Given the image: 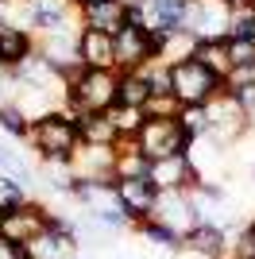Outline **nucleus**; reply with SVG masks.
Returning <instances> with one entry per match:
<instances>
[{
  "instance_id": "obj_11",
  "label": "nucleus",
  "mask_w": 255,
  "mask_h": 259,
  "mask_svg": "<svg viewBox=\"0 0 255 259\" xmlns=\"http://www.w3.org/2000/svg\"><path fill=\"white\" fill-rule=\"evenodd\" d=\"M74 174L81 182H116V151L112 147H97V143H81L70 159Z\"/></svg>"
},
{
  "instance_id": "obj_18",
  "label": "nucleus",
  "mask_w": 255,
  "mask_h": 259,
  "mask_svg": "<svg viewBox=\"0 0 255 259\" xmlns=\"http://www.w3.org/2000/svg\"><path fill=\"white\" fill-rule=\"evenodd\" d=\"M77 136H81V143H97V147H112L116 143V128H112L108 112H85V116H77Z\"/></svg>"
},
{
  "instance_id": "obj_29",
  "label": "nucleus",
  "mask_w": 255,
  "mask_h": 259,
  "mask_svg": "<svg viewBox=\"0 0 255 259\" xmlns=\"http://www.w3.org/2000/svg\"><path fill=\"white\" fill-rule=\"evenodd\" d=\"M228 62H232V70L255 66V43L251 39H228Z\"/></svg>"
},
{
  "instance_id": "obj_8",
  "label": "nucleus",
  "mask_w": 255,
  "mask_h": 259,
  "mask_svg": "<svg viewBox=\"0 0 255 259\" xmlns=\"http://www.w3.org/2000/svg\"><path fill=\"white\" fill-rule=\"evenodd\" d=\"M112 190H116V205H120V213L132 221V228H136L139 221H151L155 201H159V190H155L147 178H116Z\"/></svg>"
},
{
  "instance_id": "obj_31",
  "label": "nucleus",
  "mask_w": 255,
  "mask_h": 259,
  "mask_svg": "<svg viewBox=\"0 0 255 259\" xmlns=\"http://www.w3.org/2000/svg\"><path fill=\"white\" fill-rule=\"evenodd\" d=\"M12 251H16V248H12V244H8V240H4V236H0V259H12Z\"/></svg>"
},
{
  "instance_id": "obj_3",
  "label": "nucleus",
  "mask_w": 255,
  "mask_h": 259,
  "mask_svg": "<svg viewBox=\"0 0 255 259\" xmlns=\"http://www.w3.org/2000/svg\"><path fill=\"white\" fill-rule=\"evenodd\" d=\"M170 93L182 105H209V101L228 93V77L212 74L209 66L190 58V62H182V66H170Z\"/></svg>"
},
{
  "instance_id": "obj_26",
  "label": "nucleus",
  "mask_w": 255,
  "mask_h": 259,
  "mask_svg": "<svg viewBox=\"0 0 255 259\" xmlns=\"http://www.w3.org/2000/svg\"><path fill=\"white\" fill-rule=\"evenodd\" d=\"M0 128L8 132L12 140H23L27 143V136H31V120L23 116L16 105H8V101H0Z\"/></svg>"
},
{
  "instance_id": "obj_1",
  "label": "nucleus",
  "mask_w": 255,
  "mask_h": 259,
  "mask_svg": "<svg viewBox=\"0 0 255 259\" xmlns=\"http://www.w3.org/2000/svg\"><path fill=\"white\" fill-rule=\"evenodd\" d=\"M27 147H31L42 162H70L74 151L81 147L77 120L70 116V112H62V108H54V112H47V116H39L31 124Z\"/></svg>"
},
{
  "instance_id": "obj_15",
  "label": "nucleus",
  "mask_w": 255,
  "mask_h": 259,
  "mask_svg": "<svg viewBox=\"0 0 255 259\" xmlns=\"http://www.w3.org/2000/svg\"><path fill=\"white\" fill-rule=\"evenodd\" d=\"M31 54H35V35L0 20V74L20 70V66L27 62Z\"/></svg>"
},
{
  "instance_id": "obj_24",
  "label": "nucleus",
  "mask_w": 255,
  "mask_h": 259,
  "mask_svg": "<svg viewBox=\"0 0 255 259\" xmlns=\"http://www.w3.org/2000/svg\"><path fill=\"white\" fill-rule=\"evenodd\" d=\"M228 39H251L255 43V4H232V20H228Z\"/></svg>"
},
{
  "instance_id": "obj_32",
  "label": "nucleus",
  "mask_w": 255,
  "mask_h": 259,
  "mask_svg": "<svg viewBox=\"0 0 255 259\" xmlns=\"http://www.w3.org/2000/svg\"><path fill=\"white\" fill-rule=\"evenodd\" d=\"M12 259H35V255H31L27 248H16V251H12Z\"/></svg>"
},
{
  "instance_id": "obj_19",
  "label": "nucleus",
  "mask_w": 255,
  "mask_h": 259,
  "mask_svg": "<svg viewBox=\"0 0 255 259\" xmlns=\"http://www.w3.org/2000/svg\"><path fill=\"white\" fill-rule=\"evenodd\" d=\"M193 58H197L201 66H209L212 74H221V77L232 74V62H228V39H201Z\"/></svg>"
},
{
  "instance_id": "obj_13",
  "label": "nucleus",
  "mask_w": 255,
  "mask_h": 259,
  "mask_svg": "<svg viewBox=\"0 0 255 259\" xmlns=\"http://www.w3.org/2000/svg\"><path fill=\"white\" fill-rule=\"evenodd\" d=\"M182 248L193 251L197 259H228V228L212 225V221H201L197 228H190L182 236Z\"/></svg>"
},
{
  "instance_id": "obj_10",
  "label": "nucleus",
  "mask_w": 255,
  "mask_h": 259,
  "mask_svg": "<svg viewBox=\"0 0 255 259\" xmlns=\"http://www.w3.org/2000/svg\"><path fill=\"white\" fill-rule=\"evenodd\" d=\"M151 221H162V225L174 228L178 236H186L190 228L201 225V213H197V205H193V194L166 190V194H159V201H155V213H151Z\"/></svg>"
},
{
  "instance_id": "obj_22",
  "label": "nucleus",
  "mask_w": 255,
  "mask_h": 259,
  "mask_svg": "<svg viewBox=\"0 0 255 259\" xmlns=\"http://www.w3.org/2000/svg\"><path fill=\"white\" fill-rule=\"evenodd\" d=\"M136 232L147 240V244H159V248H170V251H186L182 248V236L174 232V228H166L162 221H139Z\"/></svg>"
},
{
  "instance_id": "obj_25",
  "label": "nucleus",
  "mask_w": 255,
  "mask_h": 259,
  "mask_svg": "<svg viewBox=\"0 0 255 259\" xmlns=\"http://www.w3.org/2000/svg\"><path fill=\"white\" fill-rule=\"evenodd\" d=\"M108 120H112L116 136H139V128L147 124L143 108H128V105H112L108 108Z\"/></svg>"
},
{
  "instance_id": "obj_17",
  "label": "nucleus",
  "mask_w": 255,
  "mask_h": 259,
  "mask_svg": "<svg viewBox=\"0 0 255 259\" xmlns=\"http://www.w3.org/2000/svg\"><path fill=\"white\" fill-rule=\"evenodd\" d=\"M197 35L190 31V27H178V31H166L162 35V43H159V62L162 66H182V62H190L193 54H197Z\"/></svg>"
},
{
  "instance_id": "obj_35",
  "label": "nucleus",
  "mask_w": 255,
  "mask_h": 259,
  "mask_svg": "<svg viewBox=\"0 0 255 259\" xmlns=\"http://www.w3.org/2000/svg\"><path fill=\"white\" fill-rule=\"evenodd\" d=\"M228 4H244V0H228Z\"/></svg>"
},
{
  "instance_id": "obj_16",
  "label": "nucleus",
  "mask_w": 255,
  "mask_h": 259,
  "mask_svg": "<svg viewBox=\"0 0 255 259\" xmlns=\"http://www.w3.org/2000/svg\"><path fill=\"white\" fill-rule=\"evenodd\" d=\"M77 62L85 70H116V39L101 31H85L77 39Z\"/></svg>"
},
{
  "instance_id": "obj_28",
  "label": "nucleus",
  "mask_w": 255,
  "mask_h": 259,
  "mask_svg": "<svg viewBox=\"0 0 255 259\" xmlns=\"http://www.w3.org/2000/svg\"><path fill=\"white\" fill-rule=\"evenodd\" d=\"M147 162L143 151H132V155H116V178H147Z\"/></svg>"
},
{
  "instance_id": "obj_27",
  "label": "nucleus",
  "mask_w": 255,
  "mask_h": 259,
  "mask_svg": "<svg viewBox=\"0 0 255 259\" xmlns=\"http://www.w3.org/2000/svg\"><path fill=\"white\" fill-rule=\"evenodd\" d=\"M178 124L190 132L193 140H197V136H205V132H209V112H205V105H186Z\"/></svg>"
},
{
  "instance_id": "obj_9",
  "label": "nucleus",
  "mask_w": 255,
  "mask_h": 259,
  "mask_svg": "<svg viewBox=\"0 0 255 259\" xmlns=\"http://www.w3.org/2000/svg\"><path fill=\"white\" fill-rule=\"evenodd\" d=\"M205 112H209V132H205V136H212V140L224 143V147H228V143H236L247 128H251V124H247V116H244V108L236 105L228 93H224V97H217V101H209V105H205Z\"/></svg>"
},
{
  "instance_id": "obj_2",
  "label": "nucleus",
  "mask_w": 255,
  "mask_h": 259,
  "mask_svg": "<svg viewBox=\"0 0 255 259\" xmlns=\"http://www.w3.org/2000/svg\"><path fill=\"white\" fill-rule=\"evenodd\" d=\"M120 101V74L116 70H81L66 89L62 112L70 116H85V112H108Z\"/></svg>"
},
{
  "instance_id": "obj_14",
  "label": "nucleus",
  "mask_w": 255,
  "mask_h": 259,
  "mask_svg": "<svg viewBox=\"0 0 255 259\" xmlns=\"http://www.w3.org/2000/svg\"><path fill=\"white\" fill-rule=\"evenodd\" d=\"M81 27L85 31H101L116 39L128 27V4L124 0H97L89 8H81Z\"/></svg>"
},
{
  "instance_id": "obj_12",
  "label": "nucleus",
  "mask_w": 255,
  "mask_h": 259,
  "mask_svg": "<svg viewBox=\"0 0 255 259\" xmlns=\"http://www.w3.org/2000/svg\"><path fill=\"white\" fill-rule=\"evenodd\" d=\"M27 251H31L35 259H77V228L70 225L66 217L54 213L51 228H47Z\"/></svg>"
},
{
  "instance_id": "obj_4",
  "label": "nucleus",
  "mask_w": 255,
  "mask_h": 259,
  "mask_svg": "<svg viewBox=\"0 0 255 259\" xmlns=\"http://www.w3.org/2000/svg\"><path fill=\"white\" fill-rule=\"evenodd\" d=\"M136 140H139L143 159H151V162L166 159V155H190V147H193V136L178 120H147Z\"/></svg>"
},
{
  "instance_id": "obj_6",
  "label": "nucleus",
  "mask_w": 255,
  "mask_h": 259,
  "mask_svg": "<svg viewBox=\"0 0 255 259\" xmlns=\"http://www.w3.org/2000/svg\"><path fill=\"white\" fill-rule=\"evenodd\" d=\"M159 43H162V35L128 23L116 35V74H132V70H143L147 62H155L159 58Z\"/></svg>"
},
{
  "instance_id": "obj_21",
  "label": "nucleus",
  "mask_w": 255,
  "mask_h": 259,
  "mask_svg": "<svg viewBox=\"0 0 255 259\" xmlns=\"http://www.w3.org/2000/svg\"><path fill=\"white\" fill-rule=\"evenodd\" d=\"M151 97V85L147 77L139 74V70H132V74H120V101L116 105H128V108H143Z\"/></svg>"
},
{
  "instance_id": "obj_33",
  "label": "nucleus",
  "mask_w": 255,
  "mask_h": 259,
  "mask_svg": "<svg viewBox=\"0 0 255 259\" xmlns=\"http://www.w3.org/2000/svg\"><path fill=\"white\" fill-rule=\"evenodd\" d=\"M74 4L77 8H89V4H97V0H74Z\"/></svg>"
},
{
  "instance_id": "obj_34",
  "label": "nucleus",
  "mask_w": 255,
  "mask_h": 259,
  "mask_svg": "<svg viewBox=\"0 0 255 259\" xmlns=\"http://www.w3.org/2000/svg\"><path fill=\"white\" fill-rule=\"evenodd\" d=\"M124 4H128V8H136V4H139V0H124Z\"/></svg>"
},
{
  "instance_id": "obj_30",
  "label": "nucleus",
  "mask_w": 255,
  "mask_h": 259,
  "mask_svg": "<svg viewBox=\"0 0 255 259\" xmlns=\"http://www.w3.org/2000/svg\"><path fill=\"white\" fill-rule=\"evenodd\" d=\"M0 174H12V178H20V182L31 178V174H27V162L12 151V147H4V143H0Z\"/></svg>"
},
{
  "instance_id": "obj_20",
  "label": "nucleus",
  "mask_w": 255,
  "mask_h": 259,
  "mask_svg": "<svg viewBox=\"0 0 255 259\" xmlns=\"http://www.w3.org/2000/svg\"><path fill=\"white\" fill-rule=\"evenodd\" d=\"M31 201V186L20 182V178H12V174H0V217L16 213Z\"/></svg>"
},
{
  "instance_id": "obj_7",
  "label": "nucleus",
  "mask_w": 255,
  "mask_h": 259,
  "mask_svg": "<svg viewBox=\"0 0 255 259\" xmlns=\"http://www.w3.org/2000/svg\"><path fill=\"white\" fill-rule=\"evenodd\" d=\"M228 20H232L228 0H190L186 8V27L197 39H228Z\"/></svg>"
},
{
  "instance_id": "obj_23",
  "label": "nucleus",
  "mask_w": 255,
  "mask_h": 259,
  "mask_svg": "<svg viewBox=\"0 0 255 259\" xmlns=\"http://www.w3.org/2000/svg\"><path fill=\"white\" fill-rule=\"evenodd\" d=\"M182 101L174 93H151L147 105H143V116L147 120H182Z\"/></svg>"
},
{
  "instance_id": "obj_5",
  "label": "nucleus",
  "mask_w": 255,
  "mask_h": 259,
  "mask_svg": "<svg viewBox=\"0 0 255 259\" xmlns=\"http://www.w3.org/2000/svg\"><path fill=\"white\" fill-rule=\"evenodd\" d=\"M51 221H54V209H47L42 201H35V197H31L23 209L0 217V236L8 240L12 248H31L35 240L51 228Z\"/></svg>"
}]
</instances>
